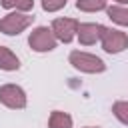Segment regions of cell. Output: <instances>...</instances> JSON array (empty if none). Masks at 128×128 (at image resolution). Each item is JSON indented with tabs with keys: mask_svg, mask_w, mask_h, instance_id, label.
<instances>
[{
	"mask_svg": "<svg viewBox=\"0 0 128 128\" xmlns=\"http://www.w3.org/2000/svg\"><path fill=\"white\" fill-rule=\"evenodd\" d=\"M78 24L80 22L74 20V18H56L52 22L50 30L54 32L56 40H60V42H72L74 36H76V32H78Z\"/></svg>",
	"mask_w": 128,
	"mask_h": 128,
	"instance_id": "8992f818",
	"label": "cell"
},
{
	"mask_svg": "<svg viewBox=\"0 0 128 128\" xmlns=\"http://www.w3.org/2000/svg\"><path fill=\"white\" fill-rule=\"evenodd\" d=\"M76 36H78L80 44L90 46V44H94V42L98 40V36H100V24H94V22H82V24H78V32H76Z\"/></svg>",
	"mask_w": 128,
	"mask_h": 128,
	"instance_id": "52a82bcc",
	"label": "cell"
},
{
	"mask_svg": "<svg viewBox=\"0 0 128 128\" xmlns=\"http://www.w3.org/2000/svg\"><path fill=\"white\" fill-rule=\"evenodd\" d=\"M98 40L102 42V48L108 52V54H118L122 50L128 48V36L116 28H106L100 24V36Z\"/></svg>",
	"mask_w": 128,
	"mask_h": 128,
	"instance_id": "6da1fadb",
	"label": "cell"
},
{
	"mask_svg": "<svg viewBox=\"0 0 128 128\" xmlns=\"http://www.w3.org/2000/svg\"><path fill=\"white\" fill-rule=\"evenodd\" d=\"M56 42L58 40H56L54 32L50 28H46V26L34 28L30 32V36H28V44H30V48L34 52H50V50L56 48Z\"/></svg>",
	"mask_w": 128,
	"mask_h": 128,
	"instance_id": "277c9868",
	"label": "cell"
},
{
	"mask_svg": "<svg viewBox=\"0 0 128 128\" xmlns=\"http://www.w3.org/2000/svg\"><path fill=\"white\" fill-rule=\"evenodd\" d=\"M112 112H114V116H116L122 124L128 126V102H126V100H118V102H114Z\"/></svg>",
	"mask_w": 128,
	"mask_h": 128,
	"instance_id": "4fadbf2b",
	"label": "cell"
},
{
	"mask_svg": "<svg viewBox=\"0 0 128 128\" xmlns=\"http://www.w3.org/2000/svg\"><path fill=\"white\" fill-rule=\"evenodd\" d=\"M32 22H34V16H30L28 12H18V10H14V12L6 14V16L0 20V32H4V34H8V36H16V34H20L22 30H26Z\"/></svg>",
	"mask_w": 128,
	"mask_h": 128,
	"instance_id": "3957f363",
	"label": "cell"
},
{
	"mask_svg": "<svg viewBox=\"0 0 128 128\" xmlns=\"http://www.w3.org/2000/svg\"><path fill=\"white\" fill-rule=\"evenodd\" d=\"M114 2H118V4H122V6H126V4H128V0H114Z\"/></svg>",
	"mask_w": 128,
	"mask_h": 128,
	"instance_id": "9a60e30c",
	"label": "cell"
},
{
	"mask_svg": "<svg viewBox=\"0 0 128 128\" xmlns=\"http://www.w3.org/2000/svg\"><path fill=\"white\" fill-rule=\"evenodd\" d=\"M66 2H68V0H42V8H44L46 12H56V10L64 8Z\"/></svg>",
	"mask_w": 128,
	"mask_h": 128,
	"instance_id": "5bb4252c",
	"label": "cell"
},
{
	"mask_svg": "<svg viewBox=\"0 0 128 128\" xmlns=\"http://www.w3.org/2000/svg\"><path fill=\"white\" fill-rule=\"evenodd\" d=\"M106 14L112 22L120 24V26H128V8L122 4H112L106 8Z\"/></svg>",
	"mask_w": 128,
	"mask_h": 128,
	"instance_id": "9c48e42d",
	"label": "cell"
},
{
	"mask_svg": "<svg viewBox=\"0 0 128 128\" xmlns=\"http://www.w3.org/2000/svg\"><path fill=\"white\" fill-rule=\"evenodd\" d=\"M2 8L18 10V12H28V10L34 8V0H2Z\"/></svg>",
	"mask_w": 128,
	"mask_h": 128,
	"instance_id": "8fae6325",
	"label": "cell"
},
{
	"mask_svg": "<svg viewBox=\"0 0 128 128\" xmlns=\"http://www.w3.org/2000/svg\"><path fill=\"white\" fill-rule=\"evenodd\" d=\"M48 126L50 128H72V116L62 110H54L48 118Z\"/></svg>",
	"mask_w": 128,
	"mask_h": 128,
	"instance_id": "30bf717a",
	"label": "cell"
},
{
	"mask_svg": "<svg viewBox=\"0 0 128 128\" xmlns=\"http://www.w3.org/2000/svg\"><path fill=\"white\" fill-rule=\"evenodd\" d=\"M76 8L82 12H98L106 8V0H78Z\"/></svg>",
	"mask_w": 128,
	"mask_h": 128,
	"instance_id": "7c38bea8",
	"label": "cell"
},
{
	"mask_svg": "<svg viewBox=\"0 0 128 128\" xmlns=\"http://www.w3.org/2000/svg\"><path fill=\"white\" fill-rule=\"evenodd\" d=\"M18 68H20V60L16 58V54L10 48L0 46V70L12 72V70H18Z\"/></svg>",
	"mask_w": 128,
	"mask_h": 128,
	"instance_id": "ba28073f",
	"label": "cell"
},
{
	"mask_svg": "<svg viewBox=\"0 0 128 128\" xmlns=\"http://www.w3.org/2000/svg\"><path fill=\"white\" fill-rule=\"evenodd\" d=\"M86 128H98V126H86Z\"/></svg>",
	"mask_w": 128,
	"mask_h": 128,
	"instance_id": "2e32d148",
	"label": "cell"
},
{
	"mask_svg": "<svg viewBox=\"0 0 128 128\" xmlns=\"http://www.w3.org/2000/svg\"><path fill=\"white\" fill-rule=\"evenodd\" d=\"M70 64L80 70V72H86V74H100L106 70V64L94 56V54H88V52H80V50H74L70 52Z\"/></svg>",
	"mask_w": 128,
	"mask_h": 128,
	"instance_id": "7a4b0ae2",
	"label": "cell"
},
{
	"mask_svg": "<svg viewBox=\"0 0 128 128\" xmlns=\"http://www.w3.org/2000/svg\"><path fill=\"white\" fill-rule=\"evenodd\" d=\"M0 102L8 108H24L26 106V92L16 84H4L0 86Z\"/></svg>",
	"mask_w": 128,
	"mask_h": 128,
	"instance_id": "5b68a950",
	"label": "cell"
}]
</instances>
